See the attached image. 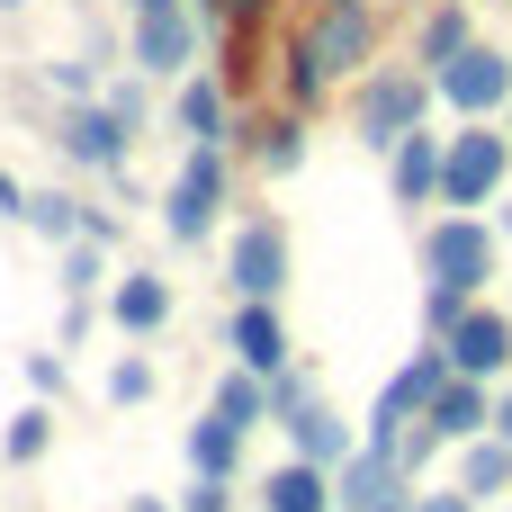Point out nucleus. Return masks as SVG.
<instances>
[{
  "mask_svg": "<svg viewBox=\"0 0 512 512\" xmlns=\"http://www.w3.org/2000/svg\"><path fill=\"white\" fill-rule=\"evenodd\" d=\"M189 54H198V18H189V9L135 18V63H144V72H189Z\"/></svg>",
  "mask_w": 512,
  "mask_h": 512,
  "instance_id": "f8f14e48",
  "label": "nucleus"
},
{
  "mask_svg": "<svg viewBox=\"0 0 512 512\" xmlns=\"http://www.w3.org/2000/svg\"><path fill=\"white\" fill-rule=\"evenodd\" d=\"M234 360H243V369H261V378H279V369H288V324H279V306H270V297H243V315H234Z\"/></svg>",
  "mask_w": 512,
  "mask_h": 512,
  "instance_id": "ddd939ff",
  "label": "nucleus"
},
{
  "mask_svg": "<svg viewBox=\"0 0 512 512\" xmlns=\"http://www.w3.org/2000/svg\"><path fill=\"white\" fill-rule=\"evenodd\" d=\"M171 117H180V135H198V144H225V90H216L207 72H198V81H180Z\"/></svg>",
  "mask_w": 512,
  "mask_h": 512,
  "instance_id": "aec40b11",
  "label": "nucleus"
},
{
  "mask_svg": "<svg viewBox=\"0 0 512 512\" xmlns=\"http://www.w3.org/2000/svg\"><path fill=\"white\" fill-rule=\"evenodd\" d=\"M459 486H468V495H504V486H512V441H504V432H486V441L468 450Z\"/></svg>",
  "mask_w": 512,
  "mask_h": 512,
  "instance_id": "4be33fe9",
  "label": "nucleus"
},
{
  "mask_svg": "<svg viewBox=\"0 0 512 512\" xmlns=\"http://www.w3.org/2000/svg\"><path fill=\"white\" fill-rule=\"evenodd\" d=\"M468 45H477V27H468V0H450V9H432V18H423V36H414V63H432V72H441V63H459Z\"/></svg>",
  "mask_w": 512,
  "mask_h": 512,
  "instance_id": "6ab92c4d",
  "label": "nucleus"
},
{
  "mask_svg": "<svg viewBox=\"0 0 512 512\" xmlns=\"http://www.w3.org/2000/svg\"><path fill=\"white\" fill-rule=\"evenodd\" d=\"M495 432H504V441H512V387H504V405H495Z\"/></svg>",
  "mask_w": 512,
  "mask_h": 512,
  "instance_id": "7c9ffc66",
  "label": "nucleus"
},
{
  "mask_svg": "<svg viewBox=\"0 0 512 512\" xmlns=\"http://www.w3.org/2000/svg\"><path fill=\"white\" fill-rule=\"evenodd\" d=\"M108 315H117L126 333H162V324H171V288L144 279V270H126V279L108 288Z\"/></svg>",
  "mask_w": 512,
  "mask_h": 512,
  "instance_id": "f3484780",
  "label": "nucleus"
},
{
  "mask_svg": "<svg viewBox=\"0 0 512 512\" xmlns=\"http://www.w3.org/2000/svg\"><path fill=\"white\" fill-rule=\"evenodd\" d=\"M216 414H234L243 432H252V423H270V378H261V369H234V378L216 387Z\"/></svg>",
  "mask_w": 512,
  "mask_h": 512,
  "instance_id": "b1692460",
  "label": "nucleus"
},
{
  "mask_svg": "<svg viewBox=\"0 0 512 512\" xmlns=\"http://www.w3.org/2000/svg\"><path fill=\"white\" fill-rule=\"evenodd\" d=\"M126 9H135V18H153V9H180V0H126Z\"/></svg>",
  "mask_w": 512,
  "mask_h": 512,
  "instance_id": "2f4dec72",
  "label": "nucleus"
},
{
  "mask_svg": "<svg viewBox=\"0 0 512 512\" xmlns=\"http://www.w3.org/2000/svg\"><path fill=\"white\" fill-rule=\"evenodd\" d=\"M198 9H207V18H225V27H252V9H261V0H198Z\"/></svg>",
  "mask_w": 512,
  "mask_h": 512,
  "instance_id": "c85d7f7f",
  "label": "nucleus"
},
{
  "mask_svg": "<svg viewBox=\"0 0 512 512\" xmlns=\"http://www.w3.org/2000/svg\"><path fill=\"white\" fill-rule=\"evenodd\" d=\"M0 9H18V0H0Z\"/></svg>",
  "mask_w": 512,
  "mask_h": 512,
  "instance_id": "473e14b6",
  "label": "nucleus"
},
{
  "mask_svg": "<svg viewBox=\"0 0 512 512\" xmlns=\"http://www.w3.org/2000/svg\"><path fill=\"white\" fill-rule=\"evenodd\" d=\"M45 441H54V414H36V405H27V414H9V441H0V450H9L18 468H36V459H45Z\"/></svg>",
  "mask_w": 512,
  "mask_h": 512,
  "instance_id": "393cba45",
  "label": "nucleus"
},
{
  "mask_svg": "<svg viewBox=\"0 0 512 512\" xmlns=\"http://www.w3.org/2000/svg\"><path fill=\"white\" fill-rule=\"evenodd\" d=\"M225 279H234V297H279V288H288V234H279V216H252V225L234 234Z\"/></svg>",
  "mask_w": 512,
  "mask_h": 512,
  "instance_id": "1a4fd4ad",
  "label": "nucleus"
},
{
  "mask_svg": "<svg viewBox=\"0 0 512 512\" xmlns=\"http://www.w3.org/2000/svg\"><path fill=\"white\" fill-rule=\"evenodd\" d=\"M180 512H234V486H225V477H189Z\"/></svg>",
  "mask_w": 512,
  "mask_h": 512,
  "instance_id": "bb28decb",
  "label": "nucleus"
},
{
  "mask_svg": "<svg viewBox=\"0 0 512 512\" xmlns=\"http://www.w3.org/2000/svg\"><path fill=\"white\" fill-rule=\"evenodd\" d=\"M333 486H342V512H414V495H405V459H396V450L342 459Z\"/></svg>",
  "mask_w": 512,
  "mask_h": 512,
  "instance_id": "9d476101",
  "label": "nucleus"
},
{
  "mask_svg": "<svg viewBox=\"0 0 512 512\" xmlns=\"http://www.w3.org/2000/svg\"><path fill=\"white\" fill-rule=\"evenodd\" d=\"M459 315H468V297H459V288H432V297H423V324H432V342H441Z\"/></svg>",
  "mask_w": 512,
  "mask_h": 512,
  "instance_id": "cd10ccee",
  "label": "nucleus"
},
{
  "mask_svg": "<svg viewBox=\"0 0 512 512\" xmlns=\"http://www.w3.org/2000/svg\"><path fill=\"white\" fill-rule=\"evenodd\" d=\"M495 243H504V234H495L486 216H468V207H459V216H441V225L423 234V270H432V288L477 297V288L495 279Z\"/></svg>",
  "mask_w": 512,
  "mask_h": 512,
  "instance_id": "f03ea898",
  "label": "nucleus"
},
{
  "mask_svg": "<svg viewBox=\"0 0 512 512\" xmlns=\"http://www.w3.org/2000/svg\"><path fill=\"white\" fill-rule=\"evenodd\" d=\"M512 171V126L495 135L486 117H468V135H450V162H441V207H486Z\"/></svg>",
  "mask_w": 512,
  "mask_h": 512,
  "instance_id": "7ed1b4c3",
  "label": "nucleus"
},
{
  "mask_svg": "<svg viewBox=\"0 0 512 512\" xmlns=\"http://www.w3.org/2000/svg\"><path fill=\"white\" fill-rule=\"evenodd\" d=\"M369 63V0H324V18L288 54V99H324L342 72Z\"/></svg>",
  "mask_w": 512,
  "mask_h": 512,
  "instance_id": "f257e3e1",
  "label": "nucleus"
},
{
  "mask_svg": "<svg viewBox=\"0 0 512 512\" xmlns=\"http://www.w3.org/2000/svg\"><path fill=\"white\" fill-rule=\"evenodd\" d=\"M18 216H27V225H36L45 243H81V198H63V189H36V198H27Z\"/></svg>",
  "mask_w": 512,
  "mask_h": 512,
  "instance_id": "5701e85b",
  "label": "nucleus"
},
{
  "mask_svg": "<svg viewBox=\"0 0 512 512\" xmlns=\"http://www.w3.org/2000/svg\"><path fill=\"white\" fill-rule=\"evenodd\" d=\"M216 207H225V144H198V153L180 162L171 198H162V234H171V243H198V234L216 225Z\"/></svg>",
  "mask_w": 512,
  "mask_h": 512,
  "instance_id": "39448f33",
  "label": "nucleus"
},
{
  "mask_svg": "<svg viewBox=\"0 0 512 512\" xmlns=\"http://www.w3.org/2000/svg\"><path fill=\"white\" fill-rule=\"evenodd\" d=\"M333 468H315V459H288V468H270V486H261V512H333Z\"/></svg>",
  "mask_w": 512,
  "mask_h": 512,
  "instance_id": "2eb2a0df",
  "label": "nucleus"
},
{
  "mask_svg": "<svg viewBox=\"0 0 512 512\" xmlns=\"http://www.w3.org/2000/svg\"><path fill=\"white\" fill-rule=\"evenodd\" d=\"M432 81H441V99H450L459 117H495V108H512V54L486 45V36H477L459 63H441Z\"/></svg>",
  "mask_w": 512,
  "mask_h": 512,
  "instance_id": "423d86ee",
  "label": "nucleus"
},
{
  "mask_svg": "<svg viewBox=\"0 0 512 512\" xmlns=\"http://www.w3.org/2000/svg\"><path fill=\"white\" fill-rule=\"evenodd\" d=\"M432 90H441V81H423V72H369V90H360V144L396 153V144L423 126Z\"/></svg>",
  "mask_w": 512,
  "mask_h": 512,
  "instance_id": "20e7f679",
  "label": "nucleus"
},
{
  "mask_svg": "<svg viewBox=\"0 0 512 512\" xmlns=\"http://www.w3.org/2000/svg\"><path fill=\"white\" fill-rule=\"evenodd\" d=\"M414 512H477V495L459 486V495H414Z\"/></svg>",
  "mask_w": 512,
  "mask_h": 512,
  "instance_id": "c756f323",
  "label": "nucleus"
},
{
  "mask_svg": "<svg viewBox=\"0 0 512 512\" xmlns=\"http://www.w3.org/2000/svg\"><path fill=\"white\" fill-rule=\"evenodd\" d=\"M279 423H288L297 459H315V468H342V459H360V450H351V432H342V414H324L315 396H306L297 414H279Z\"/></svg>",
  "mask_w": 512,
  "mask_h": 512,
  "instance_id": "dca6fc26",
  "label": "nucleus"
},
{
  "mask_svg": "<svg viewBox=\"0 0 512 512\" xmlns=\"http://www.w3.org/2000/svg\"><path fill=\"white\" fill-rule=\"evenodd\" d=\"M504 126H512V108H504Z\"/></svg>",
  "mask_w": 512,
  "mask_h": 512,
  "instance_id": "72a5a7b5",
  "label": "nucleus"
},
{
  "mask_svg": "<svg viewBox=\"0 0 512 512\" xmlns=\"http://www.w3.org/2000/svg\"><path fill=\"white\" fill-rule=\"evenodd\" d=\"M243 459V423L234 414H198L189 423V477H234Z\"/></svg>",
  "mask_w": 512,
  "mask_h": 512,
  "instance_id": "a211bd4d",
  "label": "nucleus"
},
{
  "mask_svg": "<svg viewBox=\"0 0 512 512\" xmlns=\"http://www.w3.org/2000/svg\"><path fill=\"white\" fill-rule=\"evenodd\" d=\"M108 396H117V405H144V396H153V369H144V360H117V369H108Z\"/></svg>",
  "mask_w": 512,
  "mask_h": 512,
  "instance_id": "a878e982",
  "label": "nucleus"
},
{
  "mask_svg": "<svg viewBox=\"0 0 512 512\" xmlns=\"http://www.w3.org/2000/svg\"><path fill=\"white\" fill-rule=\"evenodd\" d=\"M495 423V405H486V378H450L441 396H432V414H423V432L432 441H477Z\"/></svg>",
  "mask_w": 512,
  "mask_h": 512,
  "instance_id": "4468645a",
  "label": "nucleus"
},
{
  "mask_svg": "<svg viewBox=\"0 0 512 512\" xmlns=\"http://www.w3.org/2000/svg\"><path fill=\"white\" fill-rule=\"evenodd\" d=\"M441 162H450V135H405L396 153H387V180H396V207H432L441 198Z\"/></svg>",
  "mask_w": 512,
  "mask_h": 512,
  "instance_id": "9b49d317",
  "label": "nucleus"
},
{
  "mask_svg": "<svg viewBox=\"0 0 512 512\" xmlns=\"http://www.w3.org/2000/svg\"><path fill=\"white\" fill-rule=\"evenodd\" d=\"M441 351H450V369H459V378H504V369H512V315L468 306V315L441 333Z\"/></svg>",
  "mask_w": 512,
  "mask_h": 512,
  "instance_id": "6e6552de",
  "label": "nucleus"
},
{
  "mask_svg": "<svg viewBox=\"0 0 512 512\" xmlns=\"http://www.w3.org/2000/svg\"><path fill=\"white\" fill-rule=\"evenodd\" d=\"M54 144H63L72 162H90V171H126V144H135V117H126V108H108V99H99V108L81 99V108H63Z\"/></svg>",
  "mask_w": 512,
  "mask_h": 512,
  "instance_id": "0eeeda50",
  "label": "nucleus"
},
{
  "mask_svg": "<svg viewBox=\"0 0 512 512\" xmlns=\"http://www.w3.org/2000/svg\"><path fill=\"white\" fill-rule=\"evenodd\" d=\"M252 153H261V171L279 180V171L306 162V126H297V117H261V126H252Z\"/></svg>",
  "mask_w": 512,
  "mask_h": 512,
  "instance_id": "412c9836",
  "label": "nucleus"
}]
</instances>
